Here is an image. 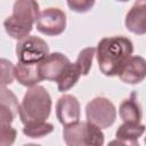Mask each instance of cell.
<instances>
[{"label": "cell", "mask_w": 146, "mask_h": 146, "mask_svg": "<svg viewBox=\"0 0 146 146\" xmlns=\"http://www.w3.org/2000/svg\"><path fill=\"white\" fill-rule=\"evenodd\" d=\"M133 44L123 35L103 38L96 48V58L99 70L107 76H117L120 70L132 56Z\"/></svg>", "instance_id": "1"}, {"label": "cell", "mask_w": 146, "mask_h": 146, "mask_svg": "<svg viewBox=\"0 0 146 146\" xmlns=\"http://www.w3.org/2000/svg\"><path fill=\"white\" fill-rule=\"evenodd\" d=\"M39 16V3L33 0H17L13 6V14L3 22L9 36L21 40L27 36Z\"/></svg>", "instance_id": "2"}, {"label": "cell", "mask_w": 146, "mask_h": 146, "mask_svg": "<svg viewBox=\"0 0 146 146\" xmlns=\"http://www.w3.org/2000/svg\"><path fill=\"white\" fill-rule=\"evenodd\" d=\"M51 105L50 95L44 87L34 86L29 88L18 108L22 123L27 124L31 122L46 121L50 115Z\"/></svg>", "instance_id": "3"}, {"label": "cell", "mask_w": 146, "mask_h": 146, "mask_svg": "<svg viewBox=\"0 0 146 146\" xmlns=\"http://www.w3.org/2000/svg\"><path fill=\"white\" fill-rule=\"evenodd\" d=\"M63 138L67 146H103L105 140L102 129L88 121L64 127Z\"/></svg>", "instance_id": "4"}, {"label": "cell", "mask_w": 146, "mask_h": 146, "mask_svg": "<svg viewBox=\"0 0 146 146\" xmlns=\"http://www.w3.org/2000/svg\"><path fill=\"white\" fill-rule=\"evenodd\" d=\"M48 54L47 42L36 35H27L16 43V56L22 64H38Z\"/></svg>", "instance_id": "5"}, {"label": "cell", "mask_w": 146, "mask_h": 146, "mask_svg": "<svg viewBox=\"0 0 146 146\" xmlns=\"http://www.w3.org/2000/svg\"><path fill=\"white\" fill-rule=\"evenodd\" d=\"M87 121L100 129L111 127L116 119V110L113 103L105 97H96L86 106Z\"/></svg>", "instance_id": "6"}, {"label": "cell", "mask_w": 146, "mask_h": 146, "mask_svg": "<svg viewBox=\"0 0 146 146\" xmlns=\"http://www.w3.org/2000/svg\"><path fill=\"white\" fill-rule=\"evenodd\" d=\"M36 30L46 35H59L66 27V15L59 8H47L39 13Z\"/></svg>", "instance_id": "7"}, {"label": "cell", "mask_w": 146, "mask_h": 146, "mask_svg": "<svg viewBox=\"0 0 146 146\" xmlns=\"http://www.w3.org/2000/svg\"><path fill=\"white\" fill-rule=\"evenodd\" d=\"M70 63V59L62 52L48 54L39 63V73L42 80L56 82Z\"/></svg>", "instance_id": "8"}, {"label": "cell", "mask_w": 146, "mask_h": 146, "mask_svg": "<svg viewBox=\"0 0 146 146\" xmlns=\"http://www.w3.org/2000/svg\"><path fill=\"white\" fill-rule=\"evenodd\" d=\"M80 110V103L73 95H63L56 103V116L64 127L79 121L81 115Z\"/></svg>", "instance_id": "9"}, {"label": "cell", "mask_w": 146, "mask_h": 146, "mask_svg": "<svg viewBox=\"0 0 146 146\" xmlns=\"http://www.w3.org/2000/svg\"><path fill=\"white\" fill-rule=\"evenodd\" d=\"M146 75V60L141 56H130L120 70L117 76L121 81L136 84L141 82Z\"/></svg>", "instance_id": "10"}, {"label": "cell", "mask_w": 146, "mask_h": 146, "mask_svg": "<svg viewBox=\"0 0 146 146\" xmlns=\"http://www.w3.org/2000/svg\"><path fill=\"white\" fill-rule=\"evenodd\" d=\"M125 27L135 34L146 33V2L136 1L125 16Z\"/></svg>", "instance_id": "11"}, {"label": "cell", "mask_w": 146, "mask_h": 146, "mask_svg": "<svg viewBox=\"0 0 146 146\" xmlns=\"http://www.w3.org/2000/svg\"><path fill=\"white\" fill-rule=\"evenodd\" d=\"M15 79L25 87H34L38 86L39 82L42 81V78L39 73V63L38 64H22L18 63L14 67Z\"/></svg>", "instance_id": "12"}, {"label": "cell", "mask_w": 146, "mask_h": 146, "mask_svg": "<svg viewBox=\"0 0 146 146\" xmlns=\"http://www.w3.org/2000/svg\"><path fill=\"white\" fill-rule=\"evenodd\" d=\"M120 117L123 122H133L140 123L141 120V108L139 103L137 102L136 92H132L130 98L124 99L119 107Z\"/></svg>", "instance_id": "13"}, {"label": "cell", "mask_w": 146, "mask_h": 146, "mask_svg": "<svg viewBox=\"0 0 146 146\" xmlns=\"http://www.w3.org/2000/svg\"><path fill=\"white\" fill-rule=\"evenodd\" d=\"M81 76L80 70L78 68V66L75 65V63H70L66 68L64 70V72L60 74V76L57 79V88L60 92L67 91L68 89H71L73 86H75V83L79 81Z\"/></svg>", "instance_id": "14"}, {"label": "cell", "mask_w": 146, "mask_h": 146, "mask_svg": "<svg viewBox=\"0 0 146 146\" xmlns=\"http://www.w3.org/2000/svg\"><path fill=\"white\" fill-rule=\"evenodd\" d=\"M145 132V125L141 123H133V122H123L116 132V139L120 140H138V138Z\"/></svg>", "instance_id": "15"}, {"label": "cell", "mask_w": 146, "mask_h": 146, "mask_svg": "<svg viewBox=\"0 0 146 146\" xmlns=\"http://www.w3.org/2000/svg\"><path fill=\"white\" fill-rule=\"evenodd\" d=\"M52 130H54V125L47 121L31 122V123L24 124L23 133L31 138H41L52 132Z\"/></svg>", "instance_id": "16"}, {"label": "cell", "mask_w": 146, "mask_h": 146, "mask_svg": "<svg viewBox=\"0 0 146 146\" xmlns=\"http://www.w3.org/2000/svg\"><path fill=\"white\" fill-rule=\"evenodd\" d=\"M96 54V48L94 47H89V48H84L80 51L75 65L78 66V68L80 70L81 75H88L91 66H92V59L94 56Z\"/></svg>", "instance_id": "17"}, {"label": "cell", "mask_w": 146, "mask_h": 146, "mask_svg": "<svg viewBox=\"0 0 146 146\" xmlns=\"http://www.w3.org/2000/svg\"><path fill=\"white\" fill-rule=\"evenodd\" d=\"M14 65L10 60L0 58V86H7L13 83L15 75H14Z\"/></svg>", "instance_id": "18"}, {"label": "cell", "mask_w": 146, "mask_h": 146, "mask_svg": "<svg viewBox=\"0 0 146 146\" xmlns=\"http://www.w3.org/2000/svg\"><path fill=\"white\" fill-rule=\"evenodd\" d=\"M0 104H5L9 106L16 115L18 114V108H19L18 99L15 96V94L11 90L7 89L5 86H0Z\"/></svg>", "instance_id": "19"}, {"label": "cell", "mask_w": 146, "mask_h": 146, "mask_svg": "<svg viewBox=\"0 0 146 146\" xmlns=\"http://www.w3.org/2000/svg\"><path fill=\"white\" fill-rule=\"evenodd\" d=\"M17 137V131L11 125L0 129V146H13Z\"/></svg>", "instance_id": "20"}, {"label": "cell", "mask_w": 146, "mask_h": 146, "mask_svg": "<svg viewBox=\"0 0 146 146\" xmlns=\"http://www.w3.org/2000/svg\"><path fill=\"white\" fill-rule=\"evenodd\" d=\"M15 116L16 114L13 112V110L9 106L5 104H0V129L9 127L14 121Z\"/></svg>", "instance_id": "21"}, {"label": "cell", "mask_w": 146, "mask_h": 146, "mask_svg": "<svg viewBox=\"0 0 146 146\" xmlns=\"http://www.w3.org/2000/svg\"><path fill=\"white\" fill-rule=\"evenodd\" d=\"M95 5V1L92 0H73L67 1V6L71 8V10L76 13H86L91 9V7Z\"/></svg>", "instance_id": "22"}, {"label": "cell", "mask_w": 146, "mask_h": 146, "mask_svg": "<svg viewBox=\"0 0 146 146\" xmlns=\"http://www.w3.org/2000/svg\"><path fill=\"white\" fill-rule=\"evenodd\" d=\"M107 146H140L138 140H120L114 139L108 143Z\"/></svg>", "instance_id": "23"}, {"label": "cell", "mask_w": 146, "mask_h": 146, "mask_svg": "<svg viewBox=\"0 0 146 146\" xmlns=\"http://www.w3.org/2000/svg\"><path fill=\"white\" fill-rule=\"evenodd\" d=\"M23 146H41V145H38V144H25Z\"/></svg>", "instance_id": "24"}]
</instances>
